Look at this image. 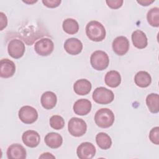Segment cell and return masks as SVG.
Returning <instances> with one entry per match:
<instances>
[{
	"instance_id": "20",
	"label": "cell",
	"mask_w": 159,
	"mask_h": 159,
	"mask_svg": "<svg viewBox=\"0 0 159 159\" xmlns=\"http://www.w3.org/2000/svg\"><path fill=\"white\" fill-rule=\"evenodd\" d=\"M106 84L111 88H116L121 83V76L120 73L115 70L108 71L104 78Z\"/></svg>"
},
{
	"instance_id": "14",
	"label": "cell",
	"mask_w": 159,
	"mask_h": 159,
	"mask_svg": "<svg viewBox=\"0 0 159 159\" xmlns=\"http://www.w3.org/2000/svg\"><path fill=\"white\" fill-rule=\"evenodd\" d=\"M16 71L14 63L7 59H2L0 62V76L2 78H10L14 75Z\"/></svg>"
},
{
	"instance_id": "17",
	"label": "cell",
	"mask_w": 159,
	"mask_h": 159,
	"mask_svg": "<svg viewBox=\"0 0 159 159\" xmlns=\"http://www.w3.org/2000/svg\"><path fill=\"white\" fill-rule=\"evenodd\" d=\"M91 88V83L86 79L78 80L73 85L74 91L76 94L80 96L88 94L90 92Z\"/></svg>"
},
{
	"instance_id": "12",
	"label": "cell",
	"mask_w": 159,
	"mask_h": 159,
	"mask_svg": "<svg viewBox=\"0 0 159 159\" xmlns=\"http://www.w3.org/2000/svg\"><path fill=\"white\" fill-rule=\"evenodd\" d=\"M26 156L25 148L19 143L12 144L7 150V157L9 159H25Z\"/></svg>"
},
{
	"instance_id": "26",
	"label": "cell",
	"mask_w": 159,
	"mask_h": 159,
	"mask_svg": "<svg viewBox=\"0 0 159 159\" xmlns=\"http://www.w3.org/2000/svg\"><path fill=\"white\" fill-rule=\"evenodd\" d=\"M50 125L55 130H60L65 125V120L61 116L54 115L50 119Z\"/></svg>"
},
{
	"instance_id": "5",
	"label": "cell",
	"mask_w": 159,
	"mask_h": 159,
	"mask_svg": "<svg viewBox=\"0 0 159 159\" xmlns=\"http://www.w3.org/2000/svg\"><path fill=\"white\" fill-rule=\"evenodd\" d=\"M93 99L99 104H107L114 100V94L110 89L104 87H98L93 93Z\"/></svg>"
},
{
	"instance_id": "7",
	"label": "cell",
	"mask_w": 159,
	"mask_h": 159,
	"mask_svg": "<svg viewBox=\"0 0 159 159\" xmlns=\"http://www.w3.org/2000/svg\"><path fill=\"white\" fill-rule=\"evenodd\" d=\"M54 48V44L52 40L48 38H43L37 41L34 45L35 52L40 55L46 57L50 55Z\"/></svg>"
},
{
	"instance_id": "30",
	"label": "cell",
	"mask_w": 159,
	"mask_h": 159,
	"mask_svg": "<svg viewBox=\"0 0 159 159\" xmlns=\"http://www.w3.org/2000/svg\"><path fill=\"white\" fill-rule=\"evenodd\" d=\"M0 17H1V29L0 30H2L4 28L7 26V19L6 15L3 12H0Z\"/></svg>"
},
{
	"instance_id": "18",
	"label": "cell",
	"mask_w": 159,
	"mask_h": 159,
	"mask_svg": "<svg viewBox=\"0 0 159 159\" xmlns=\"http://www.w3.org/2000/svg\"><path fill=\"white\" fill-rule=\"evenodd\" d=\"M41 104L45 109H53L57 102L56 94L52 91H46L41 96Z\"/></svg>"
},
{
	"instance_id": "2",
	"label": "cell",
	"mask_w": 159,
	"mask_h": 159,
	"mask_svg": "<svg viewBox=\"0 0 159 159\" xmlns=\"http://www.w3.org/2000/svg\"><path fill=\"white\" fill-rule=\"evenodd\" d=\"M115 117L113 112L108 108H101L95 114L94 121L96 125L103 129L111 127L114 122Z\"/></svg>"
},
{
	"instance_id": "33",
	"label": "cell",
	"mask_w": 159,
	"mask_h": 159,
	"mask_svg": "<svg viewBox=\"0 0 159 159\" xmlns=\"http://www.w3.org/2000/svg\"><path fill=\"white\" fill-rule=\"evenodd\" d=\"M23 2H25V3H27V4H32V3H34V2H37V1H34V2H29V1H23Z\"/></svg>"
},
{
	"instance_id": "3",
	"label": "cell",
	"mask_w": 159,
	"mask_h": 159,
	"mask_svg": "<svg viewBox=\"0 0 159 159\" xmlns=\"http://www.w3.org/2000/svg\"><path fill=\"white\" fill-rule=\"evenodd\" d=\"M90 63L94 70L102 71L106 69L109 65V57L104 51L96 50L91 55Z\"/></svg>"
},
{
	"instance_id": "19",
	"label": "cell",
	"mask_w": 159,
	"mask_h": 159,
	"mask_svg": "<svg viewBox=\"0 0 159 159\" xmlns=\"http://www.w3.org/2000/svg\"><path fill=\"white\" fill-rule=\"evenodd\" d=\"M45 144L52 148L60 147L63 143L62 137L58 133L50 132L46 135L44 139Z\"/></svg>"
},
{
	"instance_id": "24",
	"label": "cell",
	"mask_w": 159,
	"mask_h": 159,
	"mask_svg": "<svg viewBox=\"0 0 159 159\" xmlns=\"http://www.w3.org/2000/svg\"><path fill=\"white\" fill-rule=\"evenodd\" d=\"M63 30L70 35L76 34L79 30V25L78 22L71 18L66 19L62 24Z\"/></svg>"
},
{
	"instance_id": "29",
	"label": "cell",
	"mask_w": 159,
	"mask_h": 159,
	"mask_svg": "<svg viewBox=\"0 0 159 159\" xmlns=\"http://www.w3.org/2000/svg\"><path fill=\"white\" fill-rule=\"evenodd\" d=\"M60 0H43L42 3L44 4V6L50 7V8H55L58 7L60 3Z\"/></svg>"
},
{
	"instance_id": "8",
	"label": "cell",
	"mask_w": 159,
	"mask_h": 159,
	"mask_svg": "<svg viewBox=\"0 0 159 159\" xmlns=\"http://www.w3.org/2000/svg\"><path fill=\"white\" fill-rule=\"evenodd\" d=\"M25 45L19 39L11 40L7 46V52L9 55L15 59L21 58L25 52Z\"/></svg>"
},
{
	"instance_id": "15",
	"label": "cell",
	"mask_w": 159,
	"mask_h": 159,
	"mask_svg": "<svg viewBox=\"0 0 159 159\" xmlns=\"http://www.w3.org/2000/svg\"><path fill=\"white\" fill-rule=\"evenodd\" d=\"M92 105L90 101L86 99H80L76 101L73 105L75 113L79 116H85L91 110Z\"/></svg>"
},
{
	"instance_id": "9",
	"label": "cell",
	"mask_w": 159,
	"mask_h": 159,
	"mask_svg": "<svg viewBox=\"0 0 159 159\" xmlns=\"http://www.w3.org/2000/svg\"><path fill=\"white\" fill-rule=\"evenodd\" d=\"M76 153L80 159H91L95 155L96 148L92 143L83 142L78 147Z\"/></svg>"
},
{
	"instance_id": "10",
	"label": "cell",
	"mask_w": 159,
	"mask_h": 159,
	"mask_svg": "<svg viewBox=\"0 0 159 159\" xmlns=\"http://www.w3.org/2000/svg\"><path fill=\"white\" fill-rule=\"evenodd\" d=\"M112 49L114 52L119 56L127 53L129 49V40L124 36L117 37L112 42Z\"/></svg>"
},
{
	"instance_id": "11",
	"label": "cell",
	"mask_w": 159,
	"mask_h": 159,
	"mask_svg": "<svg viewBox=\"0 0 159 159\" xmlns=\"http://www.w3.org/2000/svg\"><path fill=\"white\" fill-rule=\"evenodd\" d=\"M22 140L26 146L30 148H34L39 145L40 141V137L37 132L29 130L23 133Z\"/></svg>"
},
{
	"instance_id": "27",
	"label": "cell",
	"mask_w": 159,
	"mask_h": 159,
	"mask_svg": "<svg viewBox=\"0 0 159 159\" xmlns=\"http://www.w3.org/2000/svg\"><path fill=\"white\" fill-rule=\"evenodd\" d=\"M149 139L152 143L156 145L159 144V127L153 128L149 134Z\"/></svg>"
},
{
	"instance_id": "16",
	"label": "cell",
	"mask_w": 159,
	"mask_h": 159,
	"mask_svg": "<svg viewBox=\"0 0 159 159\" xmlns=\"http://www.w3.org/2000/svg\"><path fill=\"white\" fill-rule=\"evenodd\" d=\"M132 40L134 45L139 49L145 48L148 44L147 37L145 34L140 30H136L132 33Z\"/></svg>"
},
{
	"instance_id": "23",
	"label": "cell",
	"mask_w": 159,
	"mask_h": 159,
	"mask_svg": "<svg viewBox=\"0 0 159 159\" xmlns=\"http://www.w3.org/2000/svg\"><path fill=\"white\" fill-rule=\"evenodd\" d=\"M96 141L99 148L103 150L109 149L112 145V140L109 135L104 132H100L96 136Z\"/></svg>"
},
{
	"instance_id": "4",
	"label": "cell",
	"mask_w": 159,
	"mask_h": 159,
	"mask_svg": "<svg viewBox=\"0 0 159 159\" xmlns=\"http://www.w3.org/2000/svg\"><path fill=\"white\" fill-rule=\"evenodd\" d=\"M68 129L72 136L81 137L86 132L87 125L82 119L72 117L68 122Z\"/></svg>"
},
{
	"instance_id": "28",
	"label": "cell",
	"mask_w": 159,
	"mask_h": 159,
	"mask_svg": "<svg viewBox=\"0 0 159 159\" xmlns=\"http://www.w3.org/2000/svg\"><path fill=\"white\" fill-rule=\"evenodd\" d=\"M106 4L107 6L113 9H117L120 8L124 1L122 0H109V1H106Z\"/></svg>"
},
{
	"instance_id": "31",
	"label": "cell",
	"mask_w": 159,
	"mask_h": 159,
	"mask_svg": "<svg viewBox=\"0 0 159 159\" xmlns=\"http://www.w3.org/2000/svg\"><path fill=\"white\" fill-rule=\"evenodd\" d=\"M155 1H150V0H139V1H137V2L140 4V5L143 6H147L148 5H150V4L153 3Z\"/></svg>"
},
{
	"instance_id": "32",
	"label": "cell",
	"mask_w": 159,
	"mask_h": 159,
	"mask_svg": "<svg viewBox=\"0 0 159 159\" xmlns=\"http://www.w3.org/2000/svg\"><path fill=\"white\" fill-rule=\"evenodd\" d=\"M39 158H55V157L54 156H53L51 153H43L41 156L39 157Z\"/></svg>"
},
{
	"instance_id": "25",
	"label": "cell",
	"mask_w": 159,
	"mask_h": 159,
	"mask_svg": "<svg viewBox=\"0 0 159 159\" xmlns=\"http://www.w3.org/2000/svg\"><path fill=\"white\" fill-rule=\"evenodd\" d=\"M147 19L148 24L153 27L159 26V8H152L147 13Z\"/></svg>"
},
{
	"instance_id": "21",
	"label": "cell",
	"mask_w": 159,
	"mask_h": 159,
	"mask_svg": "<svg viewBox=\"0 0 159 159\" xmlns=\"http://www.w3.org/2000/svg\"><path fill=\"white\" fill-rule=\"evenodd\" d=\"M134 81L137 86L140 88H147L151 84L152 78L148 72L140 71L135 75Z\"/></svg>"
},
{
	"instance_id": "22",
	"label": "cell",
	"mask_w": 159,
	"mask_h": 159,
	"mask_svg": "<svg viewBox=\"0 0 159 159\" xmlns=\"http://www.w3.org/2000/svg\"><path fill=\"white\" fill-rule=\"evenodd\" d=\"M146 104L152 113L159 112V96L158 94L151 93L146 98Z\"/></svg>"
},
{
	"instance_id": "1",
	"label": "cell",
	"mask_w": 159,
	"mask_h": 159,
	"mask_svg": "<svg viewBox=\"0 0 159 159\" xmlns=\"http://www.w3.org/2000/svg\"><path fill=\"white\" fill-rule=\"evenodd\" d=\"M86 34L89 40L101 42L106 37V30L103 25L98 21L92 20L86 26Z\"/></svg>"
},
{
	"instance_id": "13",
	"label": "cell",
	"mask_w": 159,
	"mask_h": 159,
	"mask_svg": "<svg viewBox=\"0 0 159 159\" xmlns=\"http://www.w3.org/2000/svg\"><path fill=\"white\" fill-rule=\"evenodd\" d=\"M64 48L70 55H76L82 51L83 43L76 38H70L65 41L64 43Z\"/></svg>"
},
{
	"instance_id": "6",
	"label": "cell",
	"mask_w": 159,
	"mask_h": 159,
	"mask_svg": "<svg viewBox=\"0 0 159 159\" xmlns=\"http://www.w3.org/2000/svg\"><path fill=\"white\" fill-rule=\"evenodd\" d=\"M19 117L23 123L30 124L37 120L38 112L34 107L30 106H24L19 111Z\"/></svg>"
}]
</instances>
